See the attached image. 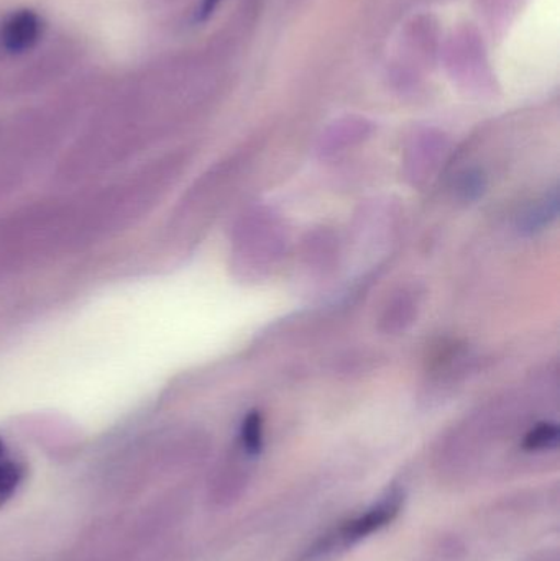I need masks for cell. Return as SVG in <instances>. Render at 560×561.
Listing matches in <instances>:
<instances>
[{
  "instance_id": "1",
  "label": "cell",
  "mask_w": 560,
  "mask_h": 561,
  "mask_svg": "<svg viewBox=\"0 0 560 561\" xmlns=\"http://www.w3.org/2000/svg\"><path fill=\"white\" fill-rule=\"evenodd\" d=\"M404 503V493L398 488L388 491L374 506L365 513L352 517L338 529L319 537L311 547L302 552L296 561H328L339 553L345 552L348 547L367 539L372 534L393 523L400 514Z\"/></svg>"
},
{
  "instance_id": "4",
  "label": "cell",
  "mask_w": 560,
  "mask_h": 561,
  "mask_svg": "<svg viewBox=\"0 0 560 561\" xmlns=\"http://www.w3.org/2000/svg\"><path fill=\"white\" fill-rule=\"evenodd\" d=\"M23 477H25V470L22 465L10 460L9 457L0 460V504L5 503L15 494L22 484Z\"/></svg>"
},
{
  "instance_id": "7",
  "label": "cell",
  "mask_w": 560,
  "mask_h": 561,
  "mask_svg": "<svg viewBox=\"0 0 560 561\" xmlns=\"http://www.w3.org/2000/svg\"><path fill=\"white\" fill-rule=\"evenodd\" d=\"M217 2H219V0H204L203 9H201V16L204 19V16L209 15Z\"/></svg>"
},
{
  "instance_id": "6",
  "label": "cell",
  "mask_w": 560,
  "mask_h": 561,
  "mask_svg": "<svg viewBox=\"0 0 560 561\" xmlns=\"http://www.w3.org/2000/svg\"><path fill=\"white\" fill-rule=\"evenodd\" d=\"M263 444L262 417L256 412L250 414L242 425L243 450L249 455L260 454Z\"/></svg>"
},
{
  "instance_id": "3",
  "label": "cell",
  "mask_w": 560,
  "mask_h": 561,
  "mask_svg": "<svg viewBox=\"0 0 560 561\" xmlns=\"http://www.w3.org/2000/svg\"><path fill=\"white\" fill-rule=\"evenodd\" d=\"M247 486V477L243 470L230 468L220 474L210 491V500L217 507H229L240 500Z\"/></svg>"
},
{
  "instance_id": "8",
  "label": "cell",
  "mask_w": 560,
  "mask_h": 561,
  "mask_svg": "<svg viewBox=\"0 0 560 561\" xmlns=\"http://www.w3.org/2000/svg\"><path fill=\"white\" fill-rule=\"evenodd\" d=\"M7 457L5 445H3L2 438H0V460Z\"/></svg>"
},
{
  "instance_id": "5",
  "label": "cell",
  "mask_w": 560,
  "mask_h": 561,
  "mask_svg": "<svg viewBox=\"0 0 560 561\" xmlns=\"http://www.w3.org/2000/svg\"><path fill=\"white\" fill-rule=\"evenodd\" d=\"M559 431L556 425L541 424L528 432L525 437V450L539 451L558 447Z\"/></svg>"
},
{
  "instance_id": "2",
  "label": "cell",
  "mask_w": 560,
  "mask_h": 561,
  "mask_svg": "<svg viewBox=\"0 0 560 561\" xmlns=\"http://www.w3.org/2000/svg\"><path fill=\"white\" fill-rule=\"evenodd\" d=\"M42 20L35 12L13 13L0 26V46L7 53H23L32 48L42 35Z\"/></svg>"
}]
</instances>
